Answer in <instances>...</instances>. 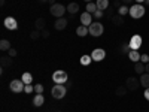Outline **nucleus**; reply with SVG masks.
Masks as SVG:
<instances>
[{
	"label": "nucleus",
	"mask_w": 149,
	"mask_h": 112,
	"mask_svg": "<svg viewBox=\"0 0 149 112\" xmlns=\"http://www.w3.org/2000/svg\"><path fill=\"white\" fill-rule=\"evenodd\" d=\"M104 57H106V51H104L103 48H95V49H93V52H91L93 61H102V60H104Z\"/></svg>",
	"instance_id": "9"
},
{
	"label": "nucleus",
	"mask_w": 149,
	"mask_h": 112,
	"mask_svg": "<svg viewBox=\"0 0 149 112\" xmlns=\"http://www.w3.org/2000/svg\"><path fill=\"white\" fill-rule=\"evenodd\" d=\"M142 42H143V39H142L140 34H133L130 42H128V45H130V48L133 49V51H137V49L142 46Z\"/></svg>",
	"instance_id": "7"
},
{
	"label": "nucleus",
	"mask_w": 149,
	"mask_h": 112,
	"mask_svg": "<svg viewBox=\"0 0 149 112\" xmlns=\"http://www.w3.org/2000/svg\"><path fill=\"white\" fill-rule=\"evenodd\" d=\"M33 91H34V87H33L31 84L26 85V88H24V93H27V94H30V93H33Z\"/></svg>",
	"instance_id": "33"
},
{
	"label": "nucleus",
	"mask_w": 149,
	"mask_h": 112,
	"mask_svg": "<svg viewBox=\"0 0 149 112\" xmlns=\"http://www.w3.org/2000/svg\"><path fill=\"white\" fill-rule=\"evenodd\" d=\"M116 96L118 97H124V96H125L127 93H128V88H127V87L125 85H122V87H116Z\"/></svg>",
	"instance_id": "23"
},
{
	"label": "nucleus",
	"mask_w": 149,
	"mask_h": 112,
	"mask_svg": "<svg viewBox=\"0 0 149 112\" xmlns=\"http://www.w3.org/2000/svg\"><path fill=\"white\" fill-rule=\"evenodd\" d=\"M33 106H36V108H39V106H42L43 103H45V97H43V94H36L34 97H33Z\"/></svg>",
	"instance_id": "14"
},
{
	"label": "nucleus",
	"mask_w": 149,
	"mask_h": 112,
	"mask_svg": "<svg viewBox=\"0 0 149 112\" xmlns=\"http://www.w3.org/2000/svg\"><path fill=\"white\" fill-rule=\"evenodd\" d=\"M145 5H148V6H149V0H145Z\"/></svg>",
	"instance_id": "45"
},
{
	"label": "nucleus",
	"mask_w": 149,
	"mask_h": 112,
	"mask_svg": "<svg viewBox=\"0 0 149 112\" xmlns=\"http://www.w3.org/2000/svg\"><path fill=\"white\" fill-rule=\"evenodd\" d=\"M112 22L115 24V26H122L124 24V18H122V15H113V18H112Z\"/></svg>",
	"instance_id": "26"
},
{
	"label": "nucleus",
	"mask_w": 149,
	"mask_h": 112,
	"mask_svg": "<svg viewBox=\"0 0 149 112\" xmlns=\"http://www.w3.org/2000/svg\"><path fill=\"white\" fill-rule=\"evenodd\" d=\"M67 12H69L70 15L78 14V12H79V5H78L76 2H72V3H69V5H67Z\"/></svg>",
	"instance_id": "16"
},
{
	"label": "nucleus",
	"mask_w": 149,
	"mask_h": 112,
	"mask_svg": "<svg viewBox=\"0 0 149 112\" xmlns=\"http://www.w3.org/2000/svg\"><path fill=\"white\" fill-rule=\"evenodd\" d=\"M116 10H118V14L122 15V17H124V15H127V14H130V8H128L127 5H121Z\"/></svg>",
	"instance_id": "25"
},
{
	"label": "nucleus",
	"mask_w": 149,
	"mask_h": 112,
	"mask_svg": "<svg viewBox=\"0 0 149 112\" xmlns=\"http://www.w3.org/2000/svg\"><path fill=\"white\" fill-rule=\"evenodd\" d=\"M95 5H97V9H100V10L106 12V10L109 9V5H110V2H109V0H97V2H95Z\"/></svg>",
	"instance_id": "15"
},
{
	"label": "nucleus",
	"mask_w": 149,
	"mask_h": 112,
	"mask_svg": "<svg viewBox=\"0 0 149 112\" xmlns=\"http://www.w3.org/2000/svg\"><path fill=\"white\" fill-rule=\"evenodd\" d=\"M88 30H90V34H91V36L98 37V36H102V34H103L104 27H103V24H102L100 21H94L91 26L88 27Z\"/></svg>",
	"instance_id": "4"
},
{
	"label": "nucleus",
	"mask_w": 149,
	"mask_h": 112,
	"mask_svg": "<svg viewBox=\"0 0 149 112\" xmlns=\"http://www.w3.org/2000/svg\"><path fill=\"white\" fill-rule=\"evenodd\" d=\"M34 93L36 94H42L43 93V85L42 84H36L34 85Z\"/></svg>",
	"instance_id": "31"
},
{
	"label": "nucleus",
	"mask_w": 149,
	"mask_h": 112,
	"mask_svg": "<svg viewBox=\"0 0 149 112\" xmlns=\"http://www.w3.org/2000/svg\"><path fill=\"white\" fill-rule=\"evenodd\" d=\"M54 27L57 29V30H64L66 27H67V20L64 18V17H61V18H57V21H55V24H54Z\"/></svg>",
	"instance_id": "12"
},
{
	"label": "nucleus",
	"mask_w": 149,
	"mask_h": 112,
	"mask_svg": "<svg viewBox=\"0 0 149 112\" xmlns=\"http://www.w3.org/2000/svg\"><path fill=\"white\" fill-rule=\"evenodd\" d=\"M143 96H145V99L149 102V88H145V93H143Z\"/></svg>",
	"instance_id": "38"
},
{
	"label": "nucleus",
	"mask_w": 149,
	"mask_h": 112,
	"mask_svg": "<svg viewBox=\"0 0 149 112\" xmlns=\"http://www.w3.org/2000/svg\"><path fill=\"white\" fill-rule=\"evenodd\" d=\"M5 3H6V0H0V5L2 6H5Z\"/></svg>",
	"instance_id": "43"
},
{
	"label": "nucleus",
	"mask_w": 149,
	"mask_h": 112,
	"mask_svg": "<svg viewBox=\"0 0 149 112\" xmlns=\"http://www.w3.org/2000/svg\"><path fill=\"white\" fill-rule=\"evenodd\" d=\"M76 34L79 36V37H84V36H86V34H90V30H88V27H85V26H81L76 29Z\"/></svg>",
	"instance_id": "18"
},
{
	"label": "nucleus",
	"mask_w": 149,
	"mask_h": 112,
	"mask_svg": "<svg viewBox=\"0 0 149 112\" xmlns=\"http://www.w3.org/2000/svg\"><path fill=\"white\" fill-rule=\"evenodd\" d=\"M106 17H107L109 20L113 18V9H107V10H106Z\"/></svg>",
	"instance_id": "35"
},
{
	"label": "nucleus",
	"mask_w": 149,
	"mask_h": 112,
	"mask_svg": "<svg viewBox=\"0 0 149 112\" xmlns=\"http://www.w3.org/2000/svg\"><path fill=\"white\" fill-rule=\"evenodd\" d=\"M125 87H127L130 91H136V90L140 87V79L130 76V78H127V81H125Z\"/></svg>",
	"instance_id": "8"
},
{
	"label": "nucleus",
	"mask_w": 149,
	"mask_h": 112,
	"mask_svg": "<svg viewBox=\"0 0 149 112\" xmlns=\"http://www.w3.org/2000/svg\"><path fill=\"white\" fill-rule=\"evenodd\" d=\"M12 46H10V42L8 41V39H2L0 41V49H2V51H9Z\"/></svg>",
	"instance_id": "24"
},
{
	"label": "nucleus",
	"mask_w": 149,
	"mask_h": 112,
	"mask_svg": "<svg viewBox=\"0 0 149 112\" xmlns=\"http://www.w3.org/2000/svg\"><path fill=\"white\" fill-rule=\"evenodd\" d=\"M145 12H146V9H145L143 5L136 3V5H133V6L130 8V17L134 18V20H139V18H142V17L145 15Z\"/></svg>",
	"instance_id": "2"
},
{
	"label": "nucleus",
	"mask_w": 149,
	"mask_h": 112,
	"mask_svg": "<svg viewBox=\"0 0 149 112\" xmlns=\"http://www.w3.org/2000/svg\"><path fill=\"white\" fill-rule=\"evenodd\" d=\"M128 58L131 60V61H134V63H137V61H140V54H139V51H131L128 52Z\"/></svg>",
	"instance_id": "21"
},
{
	"label": "nucleus",
	"mask_w": 149,
	"mask_h": 112,
	"mask_svg": "<svg viewBox=\"0 0 149 112\" xmlns=\"http://www.w3.org/2000/svg\"><path fill=\"white\" fill-rule=\"evenodd\" d=\"M85 2H86V3H90V2H93V0H85Z\"/></svg>",
	"instance_id": "46"
},
{
	"label": "nucleus",
	"mask_w": 149,
	"mask_h": 112,
	"mask_svg": "<svg viewBox=\"0 0 149 112\" xmlns=\"http://www.w3.org/2000/svg\"><path fill=\"white\" fill-rule=\"evenodd\" d=\"M86 12H90V14H94V12L97 10V5L94 2H90V3H86Z\"/></svg>",
	"instance_id": "28"
},
{
	"label": "nucleus",
	"mask_w": 149,
	"mask_h": 112,
	"mask_svg": "<svg viewBox=\"0 0 149 112\" xmlns=\"http://www.w3.org/2000/svg\"><path fill=\"white\" fill-rule=\"evenodd\" d=\"M40 34H42V37H43V39H48V37H49V32L45 29V30H42L40 32Z\"/></svg>",
	"instance_id": "36"
},
{
	"label": "nucleus",
	"mask_w": 149,
	"mask_h": 112,
	"mask_svg": "<svg viewBox=\"0 0 149 112\" xmlns=\"http://www.w3.org/2000/svg\"><path fill=\"white\" fill-rule=\"evenodd\" d=\"M119 51H121V54H128V52L131 51V48H130L128 43H122L121 48H119Z\"/></svg>",
	"instance_id": "29"
},
{
	"label": "nucleus",
	"mask_w": 149,
	"mask_h": 112,
	"mask_svg": "<svg viewBox=\"0 0 149 112\" xmlns=\"http://www.w3.org/2000/svg\"><path fill=\"white\" fill-rule=\"evenodd\" d=\"M5 27H6L8 30H17V29H18V22H17L15 18L8 17V18H5Z\"/></svg>",
	"instance_id": "11"
},
{
	"label": "nucleus",
	"mask_w": 149,
	"mask_h": 112,
	"mask_svg": "<svg viewBox=\"0 0 149 112\" xmlns=\"http://www.w3.org/2000/svg\"><path fill=\"white\" fill-rule=\"evenodd\" d=\"M0 64H2V67L5 69V67H9V66H12V57L10 55H3V57H0Z\"/></svg>",
	"instance_id": "17"
},
{
	"label": "nucleus",
	"mask_w": 149,
	"mask_h": 112,
	"mask_svg": "<svg viewBox=\"0 0 149 112\" xmlns=\"http://www.w3.org/2000/svg\"><path fill=\"white\" fill-rule=\"evenodd\" d=\"M67 93V87L64 84H55L52 87V90H51V96L54 99H57V100H60V99H63Z\"/></svg>",
	"instance_id": "1"
},
{
	"label": "nucleus",
	"mask_w": 149,
	"mask_h": 112,
	"mask_svg": "<svg viewBox=\"0 0 149 112\" xmlns=\"http://www.w3.org/2000/svg\"><path fill=\"white\" fill-rule=\"evenodd\" d=\"M39 2H40V3H48L49 0H39Z\"/></svg>",
	"instance_id": "44"
},
{
	"label": "nucleus",
	"mask_w": 149,
	"mask_h": 112,
	"mask_svg": "<svg viewBox=\"0 0 149 112\" xmlns=\"http://www.w3.org/2000/svg\"><path fill=\"white\" fill-rule=\"evenodd\" d=\"M21 79L24 81V84H26V85H29V84L33 82V75L30 72H26V73H22V78Z\"/></svg>",
	"instance_id": "22"
},
{
	"label": "nucleus",
	"mask_w": 149,
	"mask_h": 112,
	"mask_svg": "<svg viewBox=\"0 0 149 112\" xmlns=\"http://www.w3.org/2000/svg\"><path fill=\"white\" fill-rule=\"evenodd\" d=\"M9 55H10V57H15V55H17V49H15V48H10V49H9Z\"/></svg>",
	"instance_id": "37"
},
{
	"label": "nucleus",
	"mask_w": 149,
	"mask_h": 112,
	"mask_svg": "<svg viewBox=\"0 0 149 112\" xmlns=\"http://www.w3.org/2000/svg\"><path fill=\"white\" fill-rule=\"evenodd\" d=\"M52 81L55 84H66L69 81V75L66 70H55L52 73Z\"/></svg>",
	"instance_id": "6"
},
{
	"label": "nucleus",
	"mask_w": 149,
	"mask_h": 112,
	"mask_svg": "<svg viewBox=\"0 0 149 112\" xmlns=\"http://www.w3.org/2000/svg\"><path fill=\"white\" fill-rule=\"evenodd\" d=\"M103 15H104V12H103V10H100V9H97V10L94 12V14H93V17H94V18H97V20H100Z\"/></svg>",
	"instance_id": "32"
},
{
	"label": "nucleus",
	"mask_w": 149,
	"mask_h": 112,
	"mask_svg": "<svg viewBox=\"0 0 149 112\" xmlns=\"http://www.w3.org/2000/svg\"><path fill=\"white\" fill-rule=\"evenodd\" d=\"M140 61H142V63H149V54H142L140 55Z\"/></svg>",
	"instance_id": "34"
},
{
	"label": "nucleus",
	"mask_w": 149,
	"mask_h": 112,
	"mask_svg": "<svg viewBox=\"0 0 149 112\" xmlns=\"http://www.w3.org/2000/svg\"><path fill=\"white\" fill-rule=\"evenodd\" d=\"M121 2H122V5H127V6H128L130 3H133V2H134V0H121Z\"/></svg>",
	"instance_id": "39"
},
{
	"label": "nucleus",
	"mask_w": 149,
	"mask_h": 112,
	"mask_svg": "<svg viewBox=\"0 0 149 112\" xmlns=\"http://www.w3.org/2000/svg\"><path fill=\"white\" fill-rule=\"evenodd\" d=\"M140 85L145 87V88H149V73H143L140 75Z\"/></svg>",
	"instance_id": "19"
},
{
	"label": "nucleus",
	"mask_w": 149,
	"mask_h": 112,
	"mask_svg": "<svg viewBox=\"0 0 149 112\" xmlns=\"http://www.w3.org/2000/svg\"><path fill=\"white\" fill-rule=\"evenodd\" d=\"M134 72L137 73V75H143L146 70H145V63H142V61H137L134 66Z\"/></svg>",
	"instance_id": "20"
},
{
	"label": "nucleus",
	"mask_w": 149,
	"mask_h": 112,
	"mask_svg": "<svg viewBox=\"0 0 149 112\" xmlns=\"http://www.w3.org/2000/svg\"><path fill=\"white\" fill-rule=\"evenodd\" d=\"M145 70H146V73H149V63L145 64Z\"/></svg>",
	"instance_id": "40"
},
{
	"label": "nucleus",
	"mask_w": 149,
	"mask_h": 112,
	"mask_svg": "<svg viewBox=\"0 0 149 112\" xmlns=\"http://www.w3.org/2000/svg\"><path fill=\"white\" fill-rule=\"evenodd\" d=\"M81 24L85 27H90L93 24V15L90 14V12H84V14H81Z\"/></svg>",
	"instance_id": "10"
},
{
	"label": "nucleus",
	"mask_w": 149,
	"mask_h": 112,
	"mask_svg": "<svg viewBox=\"0 0 149 112\" xmlns=\"http://www.w3.org/2000/svg\"><path fill=\"white\" fill-rule=\"evenodd\" d=\"M91 61H93L91 55H82V57H81V64H82V66H88Z\"/></svg>",
	"instance_id": "27"
},
{
	"label": "nucleus",
	"mask_w": 149,
	"mask_h": 112,
	"mask_svg": "<svg viewBox=\"0 0 149 112\" xmlns=\"http://www.w3.org/2000/svg\"><path fill=\"white\" fill-rule=\"evenodd\" d=\"M40 37H42V34H40L39 30H33L30 33V39H33V41H37V39H40Z\"/></svg>",
	"instance_id": "30"
},
{
	"label": "nucleus",
	"mask_w": 149,
	"mask_h": 112,
	"mask_svg": "<svg viewBox=\"0 0 149 112\" xmlns=\"http://www.w3.org/2000/svg\"><path fill=\"white\" fill-rule=\"evenodd\" d=\"M49 12H51V15H52V17H55V18H61V17H64V14L67 12V6L61 5V3H55V5L51 6Z\"/></svg>",
	"instance_id": "3"
},
{
	"label": "nucleus",
	"mask_w": 149,
	"mask_h": 112,
	"mask_svg": "<svg viewBox=\"0 0 149 112\" xmlns=\"http://www.w3.org/2000/svg\"><path fill=\"white\" fill-rule=\"evenodd\" d=\"M24 88H26V84H24L22 79H14V81H10V84H9V90L12 93H15V94L24 93Z\"/></svg>",
	"instance_id": "5"
},
{
	"label": "nucleus",
	"mask_w": 149,
	"mask_h": 112,
	"mask_svg": "<svg viewBox=\"0 0 149 112\" xmlns=\"http://www.w3.org/2000/svg\"><path fill=\"white\" fill-rule=\"evenodd\" d=\"M134 2H136V3H140V5H142V3H145V0H134Z\"/></svg>",
	"instance_id": "41"
},
{
	"label": "nucleus",
	"mask_w": 149,
	"mask_h": 112,
	"mask_svg": "<svg viewBox=\"0 0 149 112\" xmlns=\"http://www.w3.org/2000/svg\"><path fill=\"white\" fill-rule=\"evenodd\" d=\"M48 3H49V5H51V6H52V5H55V0H49V2H48Z\"/></svg>",
	"instance_id": "42"
},
{
	"label": "nucleus",
	"mask_w": 149,
	"mask_h": 112,
	"mask_svg": "<svg viewBox=\"0 0 149 112\" xmlns=\"http://www.w3.org/2000/svg\"><path fill=\"white\" fill-rule=\"evenodd\" d=\"M45 27H46V20L45 18H37L34 21V30L42 32V30H45Z\"/></svg>",
	"instance_id": "13"
}]
</instances>
